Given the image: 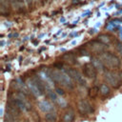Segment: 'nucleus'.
<instances>
[{"instance_id":"12","label":"nucleus","mask_w":122,"mask_h":122,"mask_svg":"<svg viewBox=\"0 0 122 122\" xmlns=\"http://www.w3.org/2000/svg\"><path fill=\"white\" fill-rule=\"evenodd\" d=\"M38 107H39V109H40L42 112H49L51 110V105L48 101H46V100L40 101V102L38 103Z\"/></svg>"},{"instance_id":"10","label":"nucleus","mask_w":122,"mask_h":122,"mask_svg":"<svg viewBox=\"0 0 122 122\" xmlns=\"http://www.w3.org/2000/svg\"><path fill=\"white\" fill-rule=\"evenodd\" d=\"M100 93V87L99 86H92L89 89V92H88V94H89V97L92 98V99H94L98 96V94Z\"/></svg>"},{"instance_id":"14","label":"nucleus","mask_w":122,"mask_h":122,"mask_svg":"<svg viewBox=\"0 0 122 122\" xmlns=\"http://www.w3.org/2000/svg\"><path fill=\"white\" fill-rule=\"evenodd\" d=\"M45 121L46 122H56L57 115L54 112H49L45 114Z\"/></svg>"},{"instance_id":"17","label":"nucleus","mask_w":122,"mask_h":122,"mask_svg":"<svg viewBox=\"0 0 122 122\" xmlns=\"http://www.w3.org/2000/svg\"><path fill=\"white\" fill-rule=\"evenodd\" d=\"M78 52L81 54V55H89V51H88V50L86 49V48H80L79 50H78Z\"/></svg>"},{"instance_id":"5","label":"nucleus","mask_w":122,"mask_h":122,"mask_svg":"<svg viewBox=\"0 0 122 122\" xmlns=\"http://www.w3.org/2000/svg\"><path fill=\"white\" fill-rule=\"evenodd\" d=\"M85 46H87V48H89L91 51H92L94 53H98V54L105 52L106 50L108 49V46L99 40H92V41L88 42Z\"/></svg>"},{"instance_id":"15","label":"nucleus","mask_w":122,"mask_h":122,"mask_svg":"<svg viewBox=\"0 0 122 122\" xmlns=\"http://www.w3.org/2000/svg\"><path fill=\"white\" fill-rule=\"evenodd\" d=\"M112 37H111V35H109V34H100L99 36H98V40L99 41H101V42H103L104 44H109V43H111V41H112V39H111Z\"/></svg>"},{"instance_id":"18","label":"nucleus","mask_w":122,"mask_h":122,"mask_svg":"<svg viewBox=\"0 0 122 122\" xmlns=\"http://www.w3.org/2000/svg\"><path fill=\"white\" fill-rule=\"evenodd\" d=\"M55 92L58 93V94H60V95H65V92H64V90L63 89H61V88H56L55 89Z\"/></svg>"},{"instance_id":"1","label":"nucleus","mask_w":122,"mask_h":122,"mask_svg":"<svg viewBox=\"0 0 122 122\" xmlns=\"http://www.w3.org/2000/svg\"><path fill=\"white\" fill-rule=\"evenodd\" d=\"M48 73H49V77L51 78L52 81L60 84L61 86L67 88L68 90H72L74 88V84L71 78L66 72H62L57 70H49Z\"/></svg>"},{"instance_id":"16","label":"nucleus","mask_w":122,"mask_h":122,"mask_svg":"<svg viewBox=\"0 0 122 122\" xmlns=\"http://www.w3.org/2000/svg\"><path fill=\"white\" fill-rule=\"evenodd\" d=\"M47 95H48V97H49L51 101H53V102H56V101H57V96H56V94H55L53 92H51V91H47Z\"/></svg>"},{"instance_id":"8","label":"nucleus","mask_w":122,"mask_h":122,"mask_svg":"<svg viewBox=\"0 0 122 122\" xmlns=\"http://www.w3.org/2000/svg\"><path fill=\"white\" fill-rule=\"evenodd\" d=\"M91 63H92V65L96 68L97 71H105L104 70H105L106 67H105V65L103 64V62H102V60L100 58H98V57H92V62Z\"/></svg>"},{"instance_id":"4","label":"nucleus","mask_w":122,"mask_h":122,"mask_svg":"<svg viewBox=\"0 0 122 122\" xmlns=\"http://www.w3.org/2000/svg\"><path fill=\"white\" fill-rule=\"evenodd\" d=\"M77 110L81 115H90L94 112V108L87 99H80L77 102Z\"/></svg>"},{"instance_id":"7","label":"nucleus","mask_w":122,"mask_h":122,"mask_svg":"<svg viewBox=\"0 0 122 122\" xmlns=\"http://www.w3.org/2000/svg\"><path fill=\"white\" fill-rule=\"evenodd\" d=\"M82 71L84 76L91 78V79H95L97 76V70L96 68L92 65V63H86L82 67Z\"/></svg>"},{"instance_id":"3","label":"nucleus","mask_w":122,"mask_h":122,"mask_svg":"<svg viewBox=\"0 0 122 122\" xmlns=\"http://www.w3.org/2000/svg\"><path fill=\"white\" fill-rule=\"evenodd\" d=\"M99 58L102 60L103 64L105 65V67L109 68L110 70H114V69H118L121 66V60L120 58L111 52V51H105L103 53H101L99 55Z\"/></svg>"},{"instance_id":"11","label":"nucleus","mask_w":122,"mask_h":122,"mask_svg":"<svg viewBox=\"0 0 122 122\" xmlns=\"http://www.w3.org/2000/svg\"><path fill=\"white\" fill-rule=\"evenodd\" d=\"M111 93H112V90H111V88H110L109 85H107L105 83H103V84L100 85V94L102 96L106 97V96H109Z\"/></svg>"},{"instance_id":"6","label":"nucleus","mask_w":122,"mask_h":122,"mask_svg":"<svg viewBox=\"0 0 122 122\" xmlns=\"http://www.w3.org/2000/svg\"><path fill=\"white\" fill-rule=\"evenodd\" d=\"M65 72L71 78L73 79L75 82H77L80 86H86L87 85V81L84 79V77L82 76V74L76 70V69H73V68H69L65 71Z\"/></svg>"},{"instance_id":"2","label":"nucleus","mask_w":122,"mask_h":122,"mask_svg":"<svg viewBox=\"0 0 122 122\" xmlns=\"http://www.w3.org/2000/svg\"><path fill=\"white\" fill-rule=\"evenodd\" d=\"M103 77L107 84L114 89H119L122 86V71H105Z\"/></svg>"},{"instance_id":"9","label":"nucleus","mask_w":122,"mask_h":122,"mask_svg":"<svg viewBox=\"0 0 122 122\" xmlns=\"http://www.w3.org/2000/svg\"><path fill=\"white\" fill-rule=\"evenodd\" d=\"M75 119V112L72 109H69L63 115L64 122H73Z\"/></svg>"},{"instance_id":"13","label":"nucleus","mask_w":122,"mask_h":122,"mask_svg":"<svg viewBox=\"0 0 122 122\" xmlns=\"http://www.w3.org/2000/svg\"><path fill=\"white\" fill-rule=\"evenodd\" d=\"M65 61L71 63V64H75L76 63V57L75 55L72 53V52H68V53H65L62 57Z\"/></svg>"}]
</instances>
